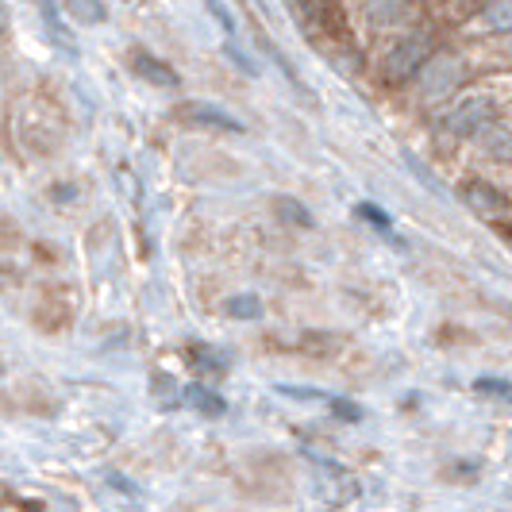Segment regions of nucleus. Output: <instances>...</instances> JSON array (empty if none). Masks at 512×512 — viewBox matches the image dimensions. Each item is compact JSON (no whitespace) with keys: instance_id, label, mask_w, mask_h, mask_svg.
<instances>
[{"instance_id":"obj_1","label":"nucleus","mask_w":512,"mask_h":512,"mask_svg":"<svg viewBox=\"0 0 512 512\" xmlns=\"http://www.w3.org/2000/svg\"><path fill=\"white\" fill-rule=\"evenodd\" d=\"M462 197H466V208L478 220H486V224H505V220H512V201L497 185H489V181H470L462 189Z\"/></svg>"},{"instance_id":"obj_2","label":"nucleus","mask_w":512,"mask_h":512,"mask_svg":"<svg viewBox=\"0 0 512 512\" xmlns=\"http://www.w3.org/2000/svg\"><path fill=\"white\" fill-rule=\"evenodd\" d=\"M489 116H493V101L470 97V101H462L459 108H451V112L443 116V131H447V135H474V131L486 128Z\"/></svg>"},{"instance_id":"obj_3","label":"nucleus","mask_w":512,"mask_h":512,"mask_svg":"<svg viewBox=\"0 0 512 512\" xmlns=\"http://www.w3.org/2000/svg\"><path fill=\"white\" fill-rule=\"evenodd\" d=\"M424 62H428V43H424V39H405L401 47H393V54H389L385 77H389V81H405V77L416 74Z\"/></svg>"},{"instance_id":"obj_4","label":"nucleus","mask_w":512,"mask_h":512,"mask_svg":"<svg viewBox=\"0 0 512 512\" xmlns=\"http://www.w3.org/2000/svg\"><path fill=\"white\" fill-rule=\"evenodd\" d=\"M181 120H189V124H201V128H216V131H243V124L228 116L224 108H216V104H201V101H189L178 108Z\"/></svg>"},{"instance_id":"obj_5","label":"nucleus","mask_w":512,"mask_h":512,"mask_svg":"<svg viewBox=\"0 0 512 512\" xmlns=\"http://www.w3.org/2000/svg\"><path fill=\"white\" fill-rule=\"evenodd\" d=\"M181 405L201 412V416H224V412H228V401H224L216 389H208V385H201V382L181 385Z\"/></svg>"},{"instance_id":"obj_6","label":"nucleus","mask_w":512,"mask_h":512,"mask_svg":"<svg viewBox=\"0 0 512 512\" xmlns=\"http://www.w3.org/2000/svg\"><path fill=\"white\" fill-rule=\"evenodd\" d=\"M131 70L139 77H147V81H154V85H162V89H170V85H178V74L166 66V62H158V58H151V54H131Z\"/></svg>"},{"instance_id":"obj_7","label":"nucleus","mask_w":512,"mask_h":512,"mask_svg":"<svg viewBox=\"0 0 512 512\" xmlns=\"http://www.w3.org/2000/svg\"><path fill=\"white\" fill-rule=\"evenodd\" d=\"M274 212L289 224H297V228H312V212L297 197H274Z\"/></svg>"},{"instance_id":"obj_8","label":"nucleus","mask_w":512,"mask_h":512,"mask_svg":"<svg viewBox=\"0 0 512 512\" xmlns=\"http://www.w3.org/2000/svg\"><path fill=\"white\" fill-rule=\"evenodd\" d=\"M224 312L235 316V320H258L262 316V301H258L255 293H239V297H228Z\"/></svg>"},{"instance_id":"obj_9","label":"nucleus","mask_w":512,"mask_h":512,"mask_svg":"<svg viewBox=\"0 0 512 512\" xmlns=\"http://www.w3.org/2000/svg\"><path fill=\"white\" fill-rule=\"evenodd\" d=\"M355 212H359V216L366 220V224H374V228L382 231V235H389V239H393V243L401 247V239L393 235V220H389V212H382V208L374 205V201H362V205L355 208Z\"/></svg>"},{"instance_id":"obj_10","label":"nucleus","mask_w":512,"mask_h":512,"mask_svg":"<svg viewBox=\"0 0 512 512\" xmlns=\"http://www.w3.org/2000/svg\"><path fill=\"white\" fill-rule=\"evenodd\" d=\"M66 8H70V16L81 20V24H101L104 20L101 0H66Z\"/></svg>"},{"instance_id":"obj_11","label":"nucleus","mask_w":512,"mask_h":512,"mask_svg":"<svg viewBox=\"0 0 512 512\" xmlns=\"http://www.w3.org/2000/svg\"><path fill=\"white\" fill-rule=\"evenodd\" d=\"M474 393L478 397H512V385L505 378H478L474 382Z\"/></svg>"},{"instance_id":"obj_12","label":"nucleus","mask_w":512,"mask_h":512,"mask_svg":"<svg viewBox=\"0 0 512 512\" xmlns=\"http://www.w3.org/2000/svg\"><path fill=\"white\" fill-rule=\"evenodd\" d=\"M328 409H332L343 424H359L362 420V409L355 405V401H347V397H332V401H328Z\"/></svg>"},{"instance_id":"obj_13","label":"nucleus","mask_w":512,"mask_h":512,"mask_svg":"<svg viewBox=\"0 0 512 512\" xmlns=\"http://www.w3.org/2000/svg\"><path fill=\"white\" fill-rule=\"evenodd\" d=\"M278 393H285V397H297V401H324V393H320V389H297V385H278Z\"/></svg>"},{"instance_id":"obj_14","label":"nucleus","mask_w":512,"mask_h":512,"mask_svg":"<svg viewBox=\"0 0 512 512\" xmlns=\"http://www.w3.org/2000/svg\"><path fill=\"white\" fill-rule=\"evenodd\" d=\"M509 405H512V397H509Z\"/></svg>"},{"instance_id":"obj_15","label":"nucleus","mask_w":512,"mask_h":512,"mask_svg":"<svg viewBox=\"0 0 512 512\" xmlns=\"http://www.w3.org/2000/svg\"><path fill=\"white\" fill-rule=\"evenodd\" d=\"M509 243H512V235H509Z\"/></svg>"}]
</instances>
